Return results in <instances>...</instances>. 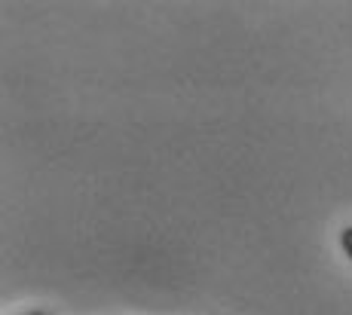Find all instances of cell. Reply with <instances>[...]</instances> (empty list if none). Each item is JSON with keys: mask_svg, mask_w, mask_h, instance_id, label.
<instances>
[{"mask_svg": "<svg viewBox=\"0 0 352 315\" xmlns=\"http://www.w3.org/2000/svg\"><path fill=\"white\" fill-rule=\"evenodd\" d=\"M22 315H50V312H22Z\"/></svg>", "mask_w": 352, "mask_h": 315, "instance_id": "cell-2", "label": "cell"}, {"mask_svg": "<svg viewBox=\"0 0 352 315\" xmlns=\"http://www.w3.org/2000/svg\"><path fill=\"white\" fill-rule=\"evenodd\" d=\"M340 248H343V254L352 260V226H343L340 230Z\"/></svg>", "mask_w": 352, "mask_h": 315, "instance_id": "cell-1", "label": "cell"}]
</instances>
